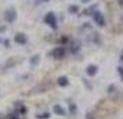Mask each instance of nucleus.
<instances>
[{
  "label": "nucleus",
  "mask_w": 123,
  "mask_h": 119,
  "mask_svg": "<svg viewBox=\"0 0 123 119\" xmlns=\"http://www.w3.org/2000/svg\"><path fill=\"white\" fill-rule=\"evenodd\" d=\"M44 22L47 25H50L53 29H57V18L54 15V13H47L44 17Z\"/></svg>",
  "instance_id": "f257e3e1"
},
{
  "label": "nucleus",
  "mask_w": 123,
  "mask_h": 119,
  "mask_svg": "<svg viewBox=\"0 0 123 119\" xmlns=\"http://www.w3.org/2000/svg\"><path fill=\"white\" fill-rule=\"evenodd\" d=\"M15 18H17V13H15L14 8H10V10H7L4 13V19H6L7 22H14Z\"/></svg>",
  "instance_id": "f03ea898"
},
{
  "label": "nucleus",
  "mask_w": 123,
  "mask_h": 119,
  "mask_svg": "<svg viewBox=\"0 0 123 119\" xmlns=\"http://www.w3.org/2000/svg\"><path fill=\"white\" fill-rule=\"evenodd\" d=\"M93 18H94L95 24H97L98 26H104V25H105V19H104V15H102L100 11H94V14H93Z\"/></svg>",
  "instance_id": "7ed1b4c3"
},
{
  "label": "nucleus",
  "mask_w": 123,
  "mask_h": 119,
  "mask_svg": "<svg viewBox=\"0 0 123 119\" xmlns=\"http://www.w3.org/2000/svg\"><path fill=\"white\" fill-rule=\"evenodd\" d=\"M53 56L55 58H64L65 57V49L64 47H57L53 50Z\"/></svg>",
  "instance_id": "20e7f679"
},
{
  "label": "nucleus",
  "mask_w": 123,
  "mask_h": 119,
  "mask_svg": "<svg viewBox=\"0 0 123 119\" xmlns=\"http://www.w3.org/2000/svg\"><path fill=\"white\" fill-rule=\"evenodd\" d=\"M14 39H15V42H17L18 44H25L26 40H28L26 39V35H24V33H17Z\"/></svg>",
  "instance_id": "39448f33"
},
{
  "label": "nucleus",
  "mask_w": 123,
  "mask_h": 119,
  "mask_svg": "<svg viewBox=\"0 0 123 119\" xmlns=\"http://www.w3.org/2000/svg\"><path fill=\"white\" fill-rule=\"evenodd\" d=\"M86 72H87V75H90V76H94V75L97 74V67H95V65H89L87 69H86Z\"/></svg>",
  "instance_id": "423d86ee"
},
{
  "label": "nucleus",
  "mask_w": 123,
  "mask_h": 119,
  "mask_svg": "<svg viewBox=\"0 0 123 119\" xmlns=\"http://www.w3.org/2000/svg\"><path fill=\"white\" fill-rule=\"evenodd\" d=\"M53 109H54V112L57 113V115H65V109H64V108L61 107V105H58V104H57V105H54V107H53Z\"/></svg>",
  "instance_id": "0eeeda50"
},
{
  "label": "nucleus",
  "mask_w": 123,
  "mask_h": 119,
  "mask_svg": "<svg viewBox=\"0 0 123 119\" xmlns=\"http://www.w3.org/2000/svg\"><path fill=\"white\" fill-rule=\"evenodd\" d=\"M69 82H68V79H67V76H61L60 79H58V85L60 86H67Z\"/></svg>",
  "instance_id": "6e6552de"
},
{
  "label": "nucleus",
  "mask_w": 123,
  "mask_h": 119,
  "mask_svg": "<svg viewBox=\"0 0 123 119\" xmlns=\"http://www.w3.org/2000/svg\"><path fill=\"white\" fill-rule=\"evenodd\" d=\"M69 13H72V14H76V13L79 11V7L78 6H69Z\"/></svg>",
  "instance_id": "1a4fd4ad"
},
{
  "label": "nucleus",
  "mask_w": 123,
  "mask_h": 119,
  "mask_svg": "<svg viewBox=\"0 0 123 119\" xmlns=\"http://www.w3.org/2000/svg\"><path fill=\"white\" fill-rule=\"evenodd\" d=\"M39 60H40V56H35L33 58H31V64L32 65H36V64L39 63Z\"/></svg>",
  "instance_id": "9d476101"
},
{
  "label": "nucleus",
  "mask_w": 123,
  "mask_h": 119,
  "mask_svg": "<svg viewBox=\"0 0 123 119\" xmlns=\"http://www.w3.org/2000/svg\"><path fill=\"white\" fill-rule=\"evenodd\" d=\"M49 116H50L49 113H44V115H37V118H39V119H47Z\"/></svg>",
  "instance_id": "9b49d317"
},
{
  "label": "nucleus",
  "mask_w": 123,
  "mask_h": 119,
  "mask_svg": "<svg viewBox=\"0 0 123 119\" xmlns=\"http://www.w3.org/2000/svg\"><path fill=\"white\" fill-rule=\"evenodd\" d=\"M18 113H26V108L21 107V108H19V111H18Z\"/></svg>",
  "instance_id": "f8f14e48"
},
{
  "label": "nucleus",
  "mask_w": 123,
  "mask_h": 119,
  "mask_svg": "<svg viewBox=\"0 0 123 119\" xmlns=\"http://www.w3.org/2000/svg\"><path fill=\"white\" fill-rule=\"evenodd\" d=\"M8 119H18V116L15 113H10V115H8Z\"/></svg>",
  "instance_id": "ddd939ff"
},
{
  "label": "nucleus",
  "mask_w": 123,
  "mask_h": 119,
  "mask_svg": "<svg viewBox=\"0 0 123 119\" xmlns=\"http://www.w3.org/2000/svg\"><path fill=\"white\" fill-rule=\"evenodd\" d=\"M119 74L122 75V80H123V68H120V67H119Z\"/></svg>",
  "instance_id": "4468645a"
},
{
  "label": "nucleus",
  "mask_w": 123,
  "mask_h": 119,
  "mask_svg": "<svg viewBox=\"0 0 123 119\" xmlns=\"http://www.w3.org/2000/svg\"><path fill=\"white\" fill-rule=\"evenodd\" d=\"M71 109H72V113H75V105L73 104H71Z\"/></svg>",
  "instance_id": "2eb2a0df"
},
{
  "label": "nucleus",
  "mask_w": 123,
  "mask_h": 119,
  "mask_svg": "<svg viewBox=\"0 0 123 119\" xmlns=\"http://www.w3.org/2000/svg\"><path fill=\"white\" fill-rule=\"evenodd\" d=\"M119 4H120V6L123 7V0H119Z\"/></svg>",
  "instance_id": "dca6fc26"
},
{
  "label": "nucleus",
  "mask_w": 123,
  "mask_h": 119,
  "mask_svg": "<svg viewBox=\"0 0 123 119\" xmlns=\"http://www.w3.org/2000/svg\"><path fill=\"white\" fill-rule=\"evenodd\" d=\"M90 0H82V3H89Z\"/></svg>",
  "instance_id": "f3484780"
},
{
  "label": "nucleus",
  "mask_w": 123,
  "mask_h": 119,
  "mask_svg": "<svg viewBox=\"0 0 123 119\" xmlns=\"http://www.w3.org/2000/svg\"><path fill=\"white\" fill-rule=\"evenodd\" d=\"M122 61H123V57H122Z\"/></svg>",
  "instance_id": "a211bd4d"
}]
</instances>
